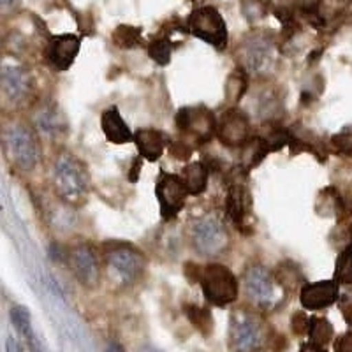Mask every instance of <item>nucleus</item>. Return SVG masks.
Instances as JSON below:
<instances>
[{"label": "nucleus", "instance_id": "79ce46f5", "mask_svg": "<svg viewBox=\"0 0 352 352\" xmlns=\"http://www.w3.org/2000/svg\"><path fill=\"white\" fill-rule=\"evenodd\" d=\"M106 352H125V351H124V347H122L120 344H116V342H113V344H109L108 351H106Z\"/></svg>", "mask_w": 352, "mask_h": 352}, {"label": "nucleus", "instance_id": "4be33fe9", "mask_svg": "<svg viewBox=\"0 0 352 352\" xmlns=\"http://www.w3.org/2000/svg\"><path fill=\"white\" fill-rule=\"evenodd\" d=\"M180 178L187 187L188 196L197 197L206 192V188H208L210 171L203 164V160L201 162H188L180 171Z\"/></svg>", "mask_w": 352, "mask_h": 352}, {"label": "nucleus", "instance_id": "423d86ee", "mask_svg": "<svg viewBox=\"0 0 352 352\" xmlns=\"http://www.w3.org/2000/svg\"><path fill=\"white\" fill-rule=\"evenodd\" d=\"M188 238L194 250L203 257L222 256L231 243L226 219L215 213L194 219L188 228Z\"/></svg>", "mask_w": 352, "mask_h": 352}, {"label": "nucleus", "instance_id": "e433bc0d", "mask_svg": "<svg viewBox=\"0 0 352 352\" xmlns=\"http://www.w3.org/2000/svg\"><path fill=\"white\" fill-rule=\"evenodd\" d=\"M335 352H352V331L344 333L336 338Z\"/></svg>", "mask_w": 352, "mask_h": 352}, {"label": "nucleus", "instance_id": "39448f33", "mask_svg": "<svg viewBox=\"0 0 352 352\" xmlns=\"http://www.w3.org/2000/svg\"><path fill=\"white\" fill-rule=\"evenodd\" d=\"M108 272L124 287H131L143 276L146 259L136 245L127 241H106L100 248Z\"/></svg>", "mask_w": 352, "mask_h": 352}, {"label": "nucleus", "instance_id": "f704fd0d", "mask_svg": "<svg viewBox=\"0 0 352 352\" xmlns=\"http://www.w3.org/2000/svg\"><path fill=\"white\" fill-rule=\"evenodd\" d=\"M201 272H203V266L199 264L192 263V261H188V263L184 264V273L185 276L188 278V282H192V284H199V278H201Z\"/></svg>", "mask_w": 352, "mask_h": 352}, {"label": "nucleus", "instance_id": "1a4fd4ad", "mask_svg": "<svg viewBox=\"0 0 352 352\" xmlns=\"http://www.w3.org/2000/svg\"><path fill=\"white\" fill-rule=\"evenodd\" d=\"M175 124L182 134L192 136L197 146L217 138V118L204 104L180 108L175 116Z\"/></svg>", "mask_w": 352, "mask_h": 352}, {"label": "nucleus", "instance_id": "9d476101", "mask_svg": "<svg viewBox=\"0 0 352 352\" xmlns=\"http://www.w3.org/2000/svg\"><path fill=\"white\" fill-rule=\"evenodd\" d=\"M67 266L85 289H96L100 282L99 252L90 241H80L67 248Z\"/></svg>", "mask_w": 352, "mask_h": 352}, {"label": "nucleus", "instance_id": "ddd939ff", "mask_svg": "<svg viewBox=\"0 0 352 352\" xmlns=\"http://www.w3.org/2000/svg\"><path fill=\"white\" fill-rule=\"evenodd\" d=\"M250 131V118L238 108L226 109L217 118V140L228 148H243V144L252 138Z\"/></svg>", "mask_w": 352, "mask_h": 352}, {"label": "nucleus", "instance_id": "58836bf2", "mask_svg": "<svg viewBox=\"0 0 352 352\" xmlns=\"http://www.w3.org/2000/svg\"><path fill=\"white\" fill-rule=\"evenodd\" d=\"M140 173H141V157H138V159L132 160V166L131 169H129V182H132V184H136L138 178H140Z\"/></svg>", "mask_w": 352, "mask_h": 352}, {"label": "nucleus", "instance_id": "7ed1b4c3", "mask_svg": "<svg viewBox=\"0 0 352 352\" xmlns=\"http://www.w3.org/2000/svg\"><path fill=\"white\" fill-rule=\"evenodd\" d=\"M4 153L12 168L20 173H34L39 166L41 146L37 131L25 122H11L2 132Z\"/></svg>", "mask_w": 352, "mask_h": 352}, {"label": "nucleus", "instance_id": "5701e85b", "mask_svg": "<svg viewBox=\"0 0 352 352\" xmlns=\"http://www.w3.org/2000/svg\"><path fill=\"white\" fill-rule=\"evenodd\" d=\"M240 166L250 173L268 157V143H266L264 136L256 134V136H252L243 144V148H240Z\"/></svg>", "mask_w": 352, "mask_h": 352}, {"label": "nucleus", "instance_id": "c9c22d12", "mask_svg": "<svg viewBox=\"0 0 352 352\" xmlns=\"http://www.w3.org/2000/svg\"><path fill=\"white\" fill-rule=\"evenodd\" d=\"M50 257H52L53 263H67V248H62L56 241H53L50 245Z\"/></svg>", "mask_w": 352, "mask_h": 352}, {"label": "nucleus", "instance_id": "a19ab883", "mask_svg": "<svg viewBox=\"0 0 352 352\" xmlns=\"http://www.w3.org/2000/svg\"><path fill=\"white\" fill-rule=\"evenodd\" d=\"M6 351H8V352H23V351H21L20 344H18L14 338H11V336L8 338V344H6Z\"/></svg>", "mask_w": 352, "mask_h": 352}, {"label": "nucleus", "instance_id": "aec40b11", "mask_svg": "<svg viewBox=\"0 0 352 352\" xmlns=\"http://www.w3.org/2000/svg\"><path fill=\"white\" fill-rule=\"evenodd\" d=\"M100 129L106 140L113 144H125L134 141V132L131 131L116 106H111L100 115Z\"/></svg>", "mask_w": 352, "mask_h": 352}, {"label": "nucleus", "instance_id": "a18cd8bd", "mask_svg": "<svg viewBox=\"0 0 352 352\" xmlns=\"http://www.w3.org/2000/svg\"><path fill=\"white\" fill-rule=\"evenodd\" d=\"M351 234H352V231H351Z\"/></svg>", "mask_w": 352, "mask_h": 352}, {"label": "nucleus", "instance_id": "f03ea898", "mask_svg": "<svg viewBox=\"0 0 352 352\" xmlns=\"http://www.w3.org/2000/svg\"><path fill=\"white\" fill-rule=\"evenodd\" d=\"M228 342L232 352H264L270 344L268 324L254 308H236L229 317Z\"/></svg>", "mask_w": 352, "mask_h": 352}, {"label": "nucleus", "instance_id": "37998d69", "mask_svg": "<svg viewBox=\"0 0 352 352\" xmlns=\"http://www.w3.org/2000/svg\"><path fill=\"white\" fill-rule=\"evenodd\" d=\"M12 0H4V4H11Z\"/></svg>", "mask_w": 352, "mask_h": 352}, {"label": "nucleus", "instance_id": "f8f14e48", "mask_svg": "<svg viewBox=\"0 0 352 352\" xmlns=\"http://www.w3.org/2000/svg\"><path fill=\"white\" fill-rule=\"evenodd\" d=\"M275 276L263 264H250L243 273V289L254 307L270 310L276 303Z\"/></svg>", "mask_w": 352, "mask_h": 352}, {"label": "nucleus", "instance_id": "4c0bfd02", "mask_svg": "<svg viewBox=\"0 0 352 352\" xmlns=\"http://www.w3.org/2000/svg\"><path fill=\"white\" fill-rule=\"evenodd\" d=\"M338 190H340V188H338ZM340 196L342 201H344L345 213H352V182H349L347 188L340 190Z\"/></svg>", "mask_w": 352, "mask_h": 352}, {"label": "nucleus", "instance_id": "f257e3e1", "mask_svg": "<svg viewBox=\"0 0 352 352\" xmlns=\"http://www.w3.org/2000/svg\"><path fill=\"white\" fill-rule=\"evenodd\" d=\"M53 187L56 197L69 206H81L90 194V173L74 153H58L53 162Z\"/></svg>", "mask_w": 352, "mask_h": 352}, {"label": "nucleus", "instance_id": "dca6fc26", "mask_svg": "<svg viewBox=\"0 0 352 352\" xmlns=\"http://www.w3.org/2000/svg\"><path fill=\"white\" fill-rule=\"evenodd\" d=\"M340 300V284L336 280L307 282L300 291V303L305 310L317 312L331 307Z\"/></svg>", "mask_w": 352, "mask_h": 352}, {"label": "nucleus", "instance_id": "72a5a7b5", "mask_svg": "<svg viewBox=\"0 0 352 352\" xmlns=\"http://www.w3.org/2000/svg\"><path fill=\"white\" fill-rule=\"evenodd\" d=\"M308 326H310V317L305 312H294L291 319V328L294 335H308Z\"/></svg>", "mask_w": 352, "mask_h": 352}, {"label": "nucleus", "instance_id": "a211bd4d", "mask_svg": "<svg viewBox=\"0 0 352 352\" xmlns=\"http://www.w3.org/2000/svg\"><path fill=\"white\" fill-rule=\"evenodd\" d=\"M34 129L50 140H58L60 136L67 134L69 125L58 106L44 104L34 115Z\"/></svg>", "mask_w": 352, "mask_h": 352}, {"label": "nucleus", "instance_id": "b1692460", "mask_svg": "<svg viewBox=\"0 0 352 352\" xmlns=\"http://www.w3.org/2000/svg\"><path fill=\"white\" fill-rule=\"evenodd\" d=\"M184 312L190 324L197 329L203 336H210L213 333V317L208 307H199L194 303H185Z\"/></svg>", "mask_w": 352, "mask_h": 352}, {"label": "nucleus", "instance_id": "c85d7f7f", "mask_svg": "<svg viewBox=\"0 0 352 352\" xmlns=\"http://www.w3.org/2000/svg\"><path fill=\"white\" fill-rule=\"evenodd\" d=\"M264 140L268 143L270 153H275L278 150L289 146L292 141V131L287 127H282L278 124H272V127L268 129V132L264 134Z\"/></svg>", "mask_w": 352, "mask_h": 352}, {"label": "nucleus", "instance_id": "4468645a", "mask_svg": "<svg viewBox=\"0 0 352 352\" xmlns=\"http://www.w3.org/2000/svg\"><path fill=\"white\" fill-rule=\"evenodd\" d=\"M0 87H2V96L6 102L12 106H23L32 96V76L21 65H4Z\"/></svg>", "mask_w": 352, "mask_h": 352}, {"label": "nucleus", "instance_id": "20e7f679", "mask_svg": "<svg viewBox=\"0 0 352 352\" xmlns=\"http://www.w3.org/2000/svg\"><path fill=\"white\" fill-rule=\"evenodd\" d=\"M228 192H226L224 215L234 228L243 234H252V194L248 188V171L236 164L226 175Z\"/></svg>", "mask_w": 352, "mask_h": 352}, {"label": "nucleus", "instance_id": "cd10ccee", "mask_svg": "<svg viewBox=\"0 0 352 352\" xmlns=\"http://www.w3.org/2000/svg\"><path fill=\"white\" fill-rule=\"evenodd\" d=\"M333 280L340 285H352V243H349L336 257Z\"/></svg>", "mask_w": 352, "mask_h": 352}, {"label": "nucleus", "instance_id": "2eb2a0df", "mask_svg": "<svg viewBox=\"0 0 352 352\" xmlns=\"http://www.w3.org/2000/svg\"><path fill=\"white\" fill-rule=\"evenodd\" d=\"M81 48V39L74 34H60V36H53L46 44L44 56L46 62L52 65L55 71L64 72L74 64L78 53Z\"/></svg>", "mask_w": 352, "mask_h": 352}, {"label": "nucleus", "instance_id": "6e6552de", "mask_svg": "<svg viewBox=\"0 0 352 352\" xmlns=\"http://www.w3.org/2000/svg\"><path fill=\"white\" fill-rule=\"evenodd\" d=\"M185 28L197 39L204 41L215 50L222 52L228 48L229 32L226 20L213 6H203L194 9L187 18Z\"/></svg>", "mask_w": 352, "mask_h": 352}, {"label": "nucleus", "instance_id": "c03bdc74", "mask_svg": "<svg viewBox=\"0 0 352 352\" xmlns=\"http://www.w3.org/2000/svg\"><path fill=\"white\" fill-rule=\"evenodd\" d=\"M188 2H196V0H188Z\"/></svg>", "mask_w": 352, "mask_h": 352}, {"label": "nucleus", "instance_id": "473e14b6", "mask_svg": "<svg viewBox=\"0 0 352 352\" xmlns=\"http://www.w3.org/2000/svg\"><path fill=\"white\" fill-rule=\"evenodd\" d=\"M168 150L175 160H188L194 153L192 146L187 143H184V141H175V143L169 144Z\"/></svg>", "mask_w": 352, "mask_h": 352}, {"label": "nucleus", "instance_id": "2f4dec72", "mask_svg": "<svg viewBox=\"0 0 352 352\" xmlns=\"http://www.w3.org/2000/svg\"><path fill=\"white\" fill-rule=\"evenodd\" d=\"M331 146L335 148L336 153L342 155H352V127H345L338 134L331 138Z\"/></svg>", "mask_w": 352, "mask_h": 352}, {"label": "nucleus", "instance_id": "412c9836", "mask_svg": "<svg viewBox=\"0 0 352 352\" xmlns=\"http://www.w3.org/2000/svg\"><path fill=\"white\" fill-rule=\"evenodd\" d=\"M273 276H275L276 285H280L282 292H285V294H292V292H296L298 289L301 291L303 285L307 284L305 273L301 272L300 266L291 259L282 261V263L275 268V272H273Z\"/></svg>", "mask_w": 352, "mask_h": 352}, {"label": "nucleus", "instance_id": "f3484780", "mask_svg": "<svg viewBox=\"0 0 352 352\" xmlns=\"http://www.w3.org/2000/svg\"><path fill=\"white\" fill-rule=\"evenodd\" d=\"M134 143L140 152L141 159H146L150 162H155L162 157L166 148H169V144L173 143L171 138L166 134L164 131L153 127H143L138 129L134 132Z\"/></svg>", "mask_w": 352, "mask_h": 352}, {"label": "nucleus", "instance_id": "9b49d317", "mask_svg": "<svg viewBox=\"0 0 352 352\" xmlns=\"http://www.w3.org/2000/svg\"><path fill=\"white\" fill-rule=\"evenodd\" d=\"M155 196L157 201H159L162 220L164 222H171L184 210L188 192L180 175H171V173L160 171L155 184Z\"/></svg>", "mask_w": 352, "mask_h": 352}, {"label": "nucleus", "instance_id": "393cba45", "mask_svg": "<svg viewBox=\"0 0 352 352\" xmlns=\"http://www.w3.org/2000/svg\"><path fill=\"white\" fill-rule=\"evenodd\" d=\"M143 30L138 27H131V25H120L115 28L111 39L116 48L120 50H132L140 48L143 44Z\"/></svg>", "mask_w": 352, "mask_h": 352}, {"label": "nucleus", "instance_id": "6ab92c4d", "mask_svg": "<svg viewBox=\"0 0 352 352\" xmlns=\"http://www.w3.org/2000/svg\"><path fill=\"white\" fill-rule=\"evenodd\" d=\"M273 44L266 37H254L245 48V64L248 74H264L273 62Z\"/></svg>", "mask_w": 352, "mask_h": 352}, {"label": "nucleus", "instance_id": "c756f323", "mask_svg": "<svg viewBox=\"0 0 352 352\" xmlns=\"http://www.w3.org/2000/svg\"><path fill=\"white\" fill-rule=\"evenodd\" d=\"M173 55V43L169 37H157L152 43L148 44V56L155 64L159 65H168L171 62Z\"/></svg>", "mask_w": 352, "mask_h": 352}, {"label": "nucleus", "instance_id": "bb28decb", "mask_svg": "<svg viewBox=\"0 0 352 352\" xmlns=\"http://www.w3.org/2000/svg\"><path fill=\"white\" fill-rule=\"evenodd\" d=\"M248 88V72L243 67H238L236 71L231 72L228 83H226V97L231 102H240L243 99L245 92Z\"/></svg>", "mask_w": 352, "mask_h": 352}, {"label": "nucleus", "instance_id": "a878e982", "mask_svg": "<svg viewBox=\"0 0 352 352\" xmlns=\"http://www.w3.org/2000/svg\"><path fill=\"white\" fill-rule=\"evenodd\" d=\"M335 336V329H333V324L324 317H310V326H308V338L310 342L316 345H320V347H326L329 342L333 340Z\"/></svg>", "mask_w": 352, "mask_h": 352}, {"label": "nucleus", "instance_id": "ea45409f", "mask_svg": "<svg viewBox=\"0 0 352 352\" xmlns=\"http://www.w3.org/2000/svg\"><path fill=\"white\" fill-rule=\"evenodd\" d=\"M300 352H326L324 347H320V345L312 344V342H307V344L301 345Z\"/></svg>", "mask_w": 352, "mask_h": 352}, {"label": "nucleus", "instance_id": "0eeeda50", "mask_svg": "<svg viewBox=\"0 0 352 352\" xmlns=\"http://www.w3.org/2000/svg\"><path fill=\"white\" fill-rule=\"evenodd\" d=\"M199 285L204 300L213 307L226 308L236 303L240 296V282L226 264L210 263L203 266Z\"/></svg>", "mask_w": 352, "mask_h": 352}, {"label": "nucleus", "instance_id": "7c9ffc66", "mask_svg": "<svg viewBox=\"0 0 352 352\" xmlns=\"http://www.w3.org/2000/svg\"><path fill=\"white\" fill-rule=\"evenodd\" d=\"M11 322L14 324V328L18 329V333L27 338L28 335H32V324H30V312H28L27 308L21 307V305H14L11 308Z\"/></svg>", "mask_w": 352, "mask_h": 352}]
</instances>
